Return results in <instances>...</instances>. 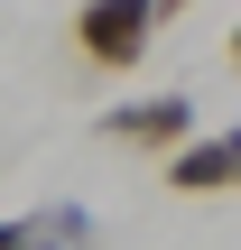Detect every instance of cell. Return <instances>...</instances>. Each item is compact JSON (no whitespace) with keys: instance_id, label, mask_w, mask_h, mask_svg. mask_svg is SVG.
Returning <instances> with one entry per match:
<instances>
[{"instance_id":"3957f363","label":"cell","mask_w":241,"mask_h":250,"mask_svg":"<svg viewBox=\"0 0 241 250\" xmlns=\"http://www.w3.org/2000/svg\"><path fill=\"white\" fill-rule=\"evenodd\" d=\"M93 130H102V139H121V148H176V139L195 130V102H186V93H158V102H121V111H102Z\"/></svg>"},{"instance_id":"5b68a950","label":"cell","mask_w":241,"mask_h":250,"mask_svg":"<svg viewBox=\"0 0 241 250\" xmlns=\"http://www.w3.org/2000/svg\"><path fill=\"white\" fill-rule=\"evenodd\" d=\"M149 9H158V19H176V9H195V0H149Z\"/></svg>"},{"instance_id":"277c9868","label":"cell","mask_w":241,"mask_h":250,"mask_svg":"<svg viewBox=\"0 0 241 250\" xmlns=\"http://www.w3.org/2000/svg\"><path fill=\"white\" fill-rule=\"evenodd\" d=\"M93 223L84 204H46V213H0V250H84Z\"/></svg>"},{"instance_id":"6da1fadb","label":"cell","mask_w":241,"mask_h":250,"mask_svg":"<svg viewBox=\"0 0 241 250\" xmlns=\"http://www.w3.org/2000/svg\"><path fill=\"white\" fill-rule=\"evenodd\" d=\"M149 37H158V9L149 0H84L74 9V56L93 74H130L149 56Z\"/></svg>"},{"instance_id":"7a4b0ae2","label":"cell","mask_w":241,"mask_h":250,"mask_svg":"<svg viewBox=\"0 0 241 250\" xmlns=\"http://www.w3.org/2000/svg\"><path fill=\"white\" fill-rule=\"evenodd\" d=\"M232 176H241V139L232 130H186L167 148V186L176 195H232Z\"/></svg>"}]
</instances>
